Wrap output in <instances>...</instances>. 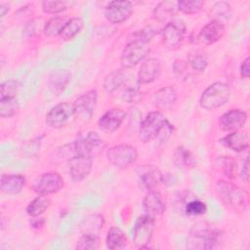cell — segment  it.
<instances>
[{
  "mask_svg": "<svg viewBox=\"0 0 250 250\" xmlns=\"http://www.w3.org/2000/svg\"><path fill=\"white\" fill-rule=\"evenodd\" d=\"M150 49L147 43L132 39L123 49L120 57L121 65L124 68H132L143 62L149 54Z\"/></svg>",
  "mask_w": 250,
  "mask_h": 250,
  "instance_id": "5",
  "label": "cell"
},
{
  "mask_svg": "<svg viewBox=\"0 0 250 250\" xmlns=\"http://www.w3.org/2000/svg\"><path fill=\"white\" fill-rule=\"evenodd\" d=\"M143 206L146 214L151 216L154 219L156 217L162 216L166 209V203L163 195L159 191L153 189L148 190L145 196Z\"/></svg>",
  "mask_w": 250,
  "mask_h": 250,
  "instance_id": "20",
  "label": "cell"
},
{
  "mask_svg": "<svg viewBox=\"0 0 250 250\" xmlns=\"http://www.w3.org/2000/svg\"><path fill=\"white\" fill-rule=\"evenodd\" d=\"M126 117V112L121 108H111L104 112L98 121V126L101 131L106 134L116 131Z\"/></svg>",
  "mask_w": 250,
  "mask_h": 250,
  "instance_id": "15",
  "label": "cell"
},
{
  "mask_svg": "<svg viewBox=\"0 0 250 250\" xmlns=\"http://www.w3.org/2000/svg\"><path fill=\"white\" fill-rule=\"evenodd\" d=\"M25 185V178L20 174H2L0 188L4 193L18 194Z\"/></svg>",
  "mask_w": 250,
  "mask_h": 250,
  "instance_id": "22",
  "label": "cell"
},
{
  "mask_svg": "<svg viewBox=\"0 0 250 250\" xmlns=\"http://www.w3.org/2000/svg\"><path fill=\"white\" fill-rule=\"evenodd\" d=\"M249 171H250V169H249V158L247 157L244 161V164H243L241 172H240V177L244 182H247L248 179H249Z\"/></svg>",
  "mask_w": 250,
  "mask_h": 250,
  "instance_id": "47",
  "label": "cell"
},
{
  "mask_svg": "<svg viewBox=\"0 0 250 250\" xmlns=\"http://www.w3.org/2000/svg\"><path fill=\"white\" fill-rule=\"evenodd\" d=\"M9 9L10 8L7 4H0V15H1V17H4L6 15V13H8Z\"/></svg>",
  "mask_w": 250,
  "mask_h": 250,
  "instance_id": "48",
  "label": "cell"
},
{
  "mask_svg": "<svg viewBox=\"0 0 250 250\" xmlns=\"http://www.w3.org/2000/svg\"><path fill=\"white\" fill-rule=\"evenodd\" d=\"M203 0H180L177 2V9L188 15L198 13L204 6Z\"/></svg>",
  "mask_w": 250,
  "mask_h": 250,
  "instance_id": "35",
  "label": "cell"
},
{
  "mask_svg": "<svg viewBox=\"0 0 250 250\" xmlns=\"http://www.w3.org/2000/svg\"><path fill=\"white\" fill-rule=\"evenodd\" d=\"M125 80L126 76L122 70H113L105 75L103 86L106 93L111 94L116 91L125 82Z\"/></svg>",
  "mask_w": 250,
  "mask_h": 250,
  "instance_id": "28",
  "label": "cell"
},
{
  "mask_svg": "<svg viewBox=\"0 0 250 250\" xmlns=\"http://www.w3.org/2000/svg\"><path fill=\"white\" fill-rule=\"evenodd\" d=\"M211 14L214 17L213 20L220 21H222V20H229L231 17L230 5L225 1L216 2L211 9Z\"/></svg>",
  "mask_w": 250,
  "mask_h": 250,
  "instance_id": "36",
  "label": "cell"
},
{
  "mask_svg": "<svg viewBox=\"0 0 250 250\" xmlns=\"http://www.w3.org/2000/svg\"><path fill=\"white\" fill-rule=\"evenodd\" d=\"M221 142L229 148L234 151H243L249 147V137L247 133L233 131L225 136Z\"/></svg>",
  "mask_w": 250,
  "mask_h": 250,
  "instance_id": "24",
  "label": "cell"
},
{
  "mask_svg": "<svg viewBox=\"0 0 250 250\" xmlns=\"http://www.w3.org/2000/svg\"><path fill=\"white\" fill-rule=\"evenodd\" d=\"M154 35H155V30L151 26H146L140 30H137L133 34V39L140 40L142 42L148 44V42L153 38Z\"/></svg>",
  "mask_w": 250,
  "mask_h": 250,
  "instance_id": "42",
  "label": "cell"
},
{
  "mask_svg": "<svg viewBox=\"0 0 250 250\" xmlns=\"http://www.w3.org/2000/svg\"><path fill=\"white\" fill-rule=\"evenodd\" d=\"M123 99L127 103H138L141 99V93L135 88H129L124 92Z\"/></svg>",
  "mask_w": 250,
  "mask_h": 250,
  "instance_id": "44",
  "label": "cell"
},
{
  "mask_svg": "<svg viewBox=\"0 0 250 250\" xmlns=\"http://www.w3.org/2000/svg\"><path fill=\"white\" fill-rule=\"evenodd\" d=\"M161 73V62L157 58H148L142 63L137 80L139 84H148L156 80Z\"/></svg>",
  "mask_w": 250,
  "mask_h": 250,
  "instance_id": "19",
  "label": "cell"
},
{
  "mask_svg": "<svg viewBox=\"0 0 250 250\" xmlns=\"http://www.w3.org/2000/svg\"><path fill=\"white\" fill-rule=\"evenodd\" d=\"M154 230V218L147 214L140 216L133 229V242L139 249L148 247Z\"/></svg>",
  "mask_w": 250,
  "mask_h": 250,
  "instance_id": "8",
  "label": "cell"
},
{
  "mask_svg": "<svg viewBox=\"0 0 250 250\" xmlns=\"http://www.w3.org/2000/svg\"><path fill=\"white\" fill-rule=\"evenodd\" d=\"M99 236L89 233H83L77 240L75 248L78 250H95L99 248Z\"/></svg>",
  "mask_w": 250,
  "mask_h": 250,
  "instance_id": "38",
  "label": "cell"
},
{
  "mask_svg": "<svg viewBox=\"0 0 250 250\" xmlns=\"http://www.w3.org/2000/svg\"><path fill=\"white\" fill-rule=\"evenodd\" d=\"M105 243L107 248L111 250L123 249L127 246V237L120 228L113 226L107 231Z\"/></svg>",
  "mask_w": 250,
  "mask_h": 250,
  "instance_id": "27",
  "label": "cell"
},
{
  "mask_svg": "<svg viewBox=\"0 0 250 250\" xmlns=\"http://www.w3.org/2000/svg\"><path fill=\"white\" fill-rule=\"evenodd\" d=\"M20 109V105L16 97L0 98V116L8 118L16 115Z\"/></svg>",
  "mask_w": 250,
  "mask_h": 250,
  "instance_id": "34",
  "label": "cell"
},
{
  "mask_svg": "<svg viewBox=\"0 0 250 250\" xmlns=\"http://www.w3.org/2000/svg\"><path fill=\"white\" fill-rule=\"evenodd\" d=\"M19 89V83L16 80H7L0 86V98L16 97Z\"/></svg>",
  "mask_w": 250,
  "mask_h": 250,
  "instance_id": "41",
  "label": "cell"
},
{
  "mask_svg": "<svg viewBox=\"0 0 250 250\" xmlns=\"http://www.w3.org/2000/svg\"><path fill=\"white\" fill-rule=\"evenodd\" d=\"M67 20L64 17L56 16L49 19L44 24V34L48 37H55L61 34L64 24L66 23Z\"/></svg>",
  "mask_w": 250,
  "mask_h": 250,
  "instance_id": "33",
  "label": "cell"
},
{
  "mask_svg": "<svg viewBox=\"0 0 250 250\" xmlns=\"http://www.w3.org/2000/svg\"><path fill=\"white\" fill-rule=\"evenodd\" d=\"M136 172L141 186L147 190L153 189L163 180L161 171L153 165L146 164L139 166Z\"/></svg>",
  "mask_w": 250,
  "mask_h": 250,
  "instance_id": "17",
  "label": "cell"
},
{
  "mask_svg": "<svg viewBox=\"0 0 250 250\" xmlns=\"http://www.w3.org/2000/svg\"><path fill=\"white\" fill-rule=\"evenodd\" d=\"M73 115H75L73 104L63 102L56 104L49 110L46 114L45 122L49 127L62 128Z\"/></svg>",
  "mask_w": 250,
  "mask_h": 250,
  "instance_id": "10",
  "label": "cell"
},
{
  "mask_svg": "<svg viewBox=\"0 0 250 250\" xmlns=\"http://www.w3.org/2000/svg\"><path fill=\"white\" fill-rule=\"evenodd\" d=\"M247 121V113L239 108H232L222 114L220 117V126L225 131H238Z\"/></svg>",
  "mask_w": 250,
  "mask_h": 250,
  "instance_id": "18",
  "label": "cell"
},
{
  "mask_svg": "<svg viewBox=\"0 0 250 250\" xmlns=\"http://www.w3.org/2000/svg\"><path fill=\"white\" fill-rule=\"evenodd\" d=\"M97 100L98 92L96 89L83 93L73 103L75 115L83 121H89L94 114Z\"/></svg>",
  "mask_w": 250,
  "mask_h": 250,
  "instance_id": "11",
  "label": "cell"
},
{
  "mask_svg": "<svg viewBox=\"0 0 250 250\" xmlns=\"http://www.w3.org/2000/svg\"><path fill=\"white\" fill-rule=\"evenodd\" d=\"M215 165L229 180H233L236 173L235 160L229 155H222L215 161Z\"/></svg>",
  "mask_w": 250,
  "mask_h": 250,
  "instance_id": "31",
  "label": "cell"
},
{
  "mask_svg": "<svg viewBox=\"0 0 250 250\" xmlns=\"http://www.w3.org/2000/svg\"><path fill=\"white\" fill-rule=\"evenodd\" d=\"M70 79L71 73L69 70L63 68H58L53 70L50 73L48 82L50 91L56 96L61 95L67 87L68 83L70 82Z\"/></svg>",
  "mask_w": 250,
  "mask_h": 250,
  "instance_id": "21",
  "label": "cell"
},
{
  "mask_svg": "<svg viewBox=\"0 0 250 250\" xmlns=\"http://www.w3.org/2000/svg\"><path fill=\"white\" fill-rule=\"evenodd\" d=\"M225 31L226 26L223 21L212 20L200 29L197 39L199 42L205 45H212L223 37Z\"/></svg>",
  "mask_w": 250,
  "mask_h": 250,
  "instance_id": "16",
  "label": "cell"
},
{
  "mask_svg": "<svg viewBox=\"0 0 250 250\" xmlns=\"http://www.w3.org/2000/svg\"><path fill=\"white\" fill-rule=\"evenodd\" d=\"M104 225V217L97 214L90 215L83 221L81 225L82 232L99 236V233L102 230Z\"/></svg>",
  "mask_w": 250,
  "mask_h": 250,
  "instance_id": "30",
  "label": "cell"
},
{
  "mask_svg": "<svg viewBox=\"0 0 250 250\" xmlns=\"http://www.w3.org/2000/svg\"><path fill=\"white\" fill-rule=\"evenodd\" d=\"M220 235V230L210 223L197 222L189 230L187 247L191 250L212 249L219 241Z\"/></svg>",
  "mask_w": 250,
  "mask_h": 250,
  "instance_id": "1",
  "label": "cell"
},
{
  "mask_svg": "<svg viewBox=\"0 0 250 250\" xmlns=\"http://www.w3.org/2000/svg\"><path fill=\"white\" fill-rule=\"evenodd\" d=\"M133 12V5L130 1L115 0L109 2L104 9L105 19L113 24L127 21Z\"/></svg>",
  "mask_w": 250,
  "mask_h": 250,
  "instance_id": "13",
  "label": "cell"
},
{
  "mask_svg": "<svg viewBox=\"0 0 250 250\" xmlns=\"http://www.w3.org/2000/svg\"><path fill=\"white\" fill-rule=\"evenodd\" d=\"M207 211L206 204L199 199H192L188 201L185 205V213L188 216H201Z\"/></svg>",
  "mask_w": 250,
  "mask_h": 250,
  "instance_id": "39",
  "label": "cell"
},
{
  "mask_svg": "<svg viewBox=\"0 0 250 250\" xmlns=\"http://www.w3.org/2000/svg\"><path fill=\"white\" fill-rule=\"evenodd\" d=\"M217 191L221 199L236 212H244L249 202L248 192L230 181H219Z\"/></svg>",
  "mask_w": 250,
  "mask_h": 250,
  "instance_id": "3",
  "label": "cell"
},
{
  "mask_svg": "<svg viewBox=\"0 0 250 250\" xmlns=\"http://www.w3.org/2000/svg\"><path fill=\"white\" fill-rule=\"evenodd\" d=\"M83 27V20L79 17H74L67 20L60 36L63 41H69L74 38Z\"/></svg>",
  "mask_w": 250,
  "mask_h": 250,
  "instance_id": "29",
  "label": "cell"
},
{
  "mask_svg": "<svg viewBox=\"0 0 250 250\" xmlns=\"http://www.w3.org/2000/svg\"><path fill=\"white\" fill-rule=\"evenodd\" d=\"M161 34L163 45L170 50L176 49L185 39L186 25L183 21L173 20L165 24Z\"/></svg>",
  "mask_w": 250,
  "mask_h": 250,
  "instance_id": "9",
  "label": "cell"
},
{
  "mask_svg": "<svg viewBox=\"0 0 250 250\" xmlns=\"http://www.w3.org/2000/svg\"><path fill=\"white\" fill-rule=\"evenodd\" d=\"M173 163L178 169H189L195 165V158L191 151L184 146H178L173 153Z\"/></svg>",
  "mask_w": 250,
  "mask_h": 250,
  "instance_id": "26",
  "label": "cell"
},
{
  "mask_svg": "<svg viewBox=\"0 0 250 250\" xmlns=\"http://www.w3.org/2000/svg\"><path fill=\"white\" fill-rule=\"evenodd\" d=\"M188 62L189 63V65L191 66V68L193 70L202 72L206 69V67L208 65V58L205 54L196 53V54L190 56Z\"/></svg>",
  "mask_w": 250,
  "mask_h": 250,
  "instance_id": "40",
  "label": "cell"
},
{
  "mask_svg": "<svg viewBox=\"0 0 250 250\" xmlns=\"http://www.w3.org/2000/svg\"><path fill=\"white\" fill-rule=\"evenodd\" d=\"M172 131L173 126L160 111H151L141 123L139 136L143 143H148L159 137H161L160 141H165L167 137L163 132L171 135Z\"/></svg>",
  "mask_w": 250,
  "mask_h": 250,
  "instance_id": "2",
  "label": "cell"
},
{
  "mask_svg": "<svg viewBox=\"0 0 250 250\" xmlns=\"http://www.w3.org/2000/svg\"><path fill=\"white\" fill-rule=\"evenodd\" d=\"M138 155L136 147L128 144L115 145L106 150L107 160L118 168L128 167L137 160Z\"/></svg>",
  "mask_w": 250,
  "mask_h": 250,
  "instance_id": "7",
  "label": "cell"
},
{
  "mask_svg": "<svg viewBox=\"0 0 250 250\" xmlns=\"http://www.w3.org/2000/svg\"><path fill=\"white\" fill-rule=\"evenodd\" d=\"M29 223L33 229H41L45 225V220H44V218H41L40 216H36V217H31Z\"/></svg>",
  "mask_w": 250,
  "mask_h": 250,
  "instance_id": "46",
  "label": "cell"
},
{
  "mask_svg": "<svg viewBox=\"0 0 250 250\" xmlns=\"http://www.w3.org/2000/svg\"><path fill=\"white\" fill-rule=\"evenodd\" d=\"M177 98V92L174 87H162L154 95V104L160 110H169L175 104Z\"/></svg>",
  "mask_w": 250,
  "mask_h": 250,
  "instance_id": "23",
  "label": "cell"
},
{
  "mask_svg": "<svg viewBox=\"0 0 250 250\" xmlns=\"http://www.w3.org/2000/svg\"><path fill=\"white\" fill-rule=\"evenodd\" d=\"M51 200L47 197V195L39 194L37 197L29 202L26 207V213L30 217L41 216L49 208Z\"/></svg>",
  "mask_w": 250,
  "mask_h": 250,
  "instance_id": "32",
  "label": "cell"
},
{
  "mask_svg": "<svg viewBox=\"0 0 250 250\" xmlns=\"http://www.w3.org/2000/svg\"><path fill=\"white\" fill-rule=\"evenodd\" d=\"M240 75L243 78H248L250 76V58L247 57L240 65Z\"/></svg>",
  "mask_w": 250,
  "mask_h": 250,
  "instance_id": "45",
  "label": "cell"
},
{
  "mask_svg": "<svg viewBox=\"0 0 250 250\" xmlns=\"http://www.w3.org/2000/svg\"><path fill=\"white\" fill-rule=\"evenodd\" d=\"M64 181L57 172L42 174L33 185V189L37 194L49 195L58 192L62 188Z\"/></svg>",
  "mask_w": 250,
  "mask_h": 250,
  "instance_id": "12",
  "label": "cell"
},
{
  "mask_svg": "<svg viewBox=\"0 0 250 250\" xmlns=\"http://www.w3.org/2000/svg\"><path fill=\"white\" fill-rule=\"evenodd\" d=\"M230 97V89L227 83L218 81L208 86L202 93L199 104L202 108L213 110L226 104Z\"/></svg>",
  "mask_w": 250,
  "mask_h": 250,
  "instance_id": "4",
  "label": "cell"
},
{
  "mask_svg": "<svg viewBox=\"0 0 250 250\" xmlns=\"http://www.w3.org/2000/svg\"><path fill=\"white\" fill-rule=\"evenodd\" d=\"M42 10L46 14H59L65 11L71 3L69 1H54V0H45L41 4Z\"/></svg>",
  "mask_w": 250,
  "mask_h": 250,
  "instance_id": "37",
  "label": "cell"
},
{
  "mask_svg": "<svg viewBox=\"0 0 250 250\" xmlns=\"http://www.w3.org/2000/svg\"><path fill=\"white\" fill-rule=\"evenodd\" d=\"M177 2L175 1H161L153 10V18L159 21L168 23L173 21L176 14Z\"/></svg>",
  "mask_w": 250,
  "mask_h": 250,
  "instance_id": "25",
  "label": "cell"
},
{
  "mask_svg": "<svg viewBox=\"0 0 250 250\" xmlns=\"http://www.w3.org/2000/svg\"><path fill=\"white\" fill-rule=\"evenodd\" d=\"M105 147V143L96 132H89L85 137L79 136L73 143L75 154L86 155L90 157L101 154Z\"/></svg>",
  "mask_w": 250,
  "mask_h": 250,
  "instance_id": "6",
  "label": "cell"
},
{
  "mask_svg": "<svg viewBox=\"0 0 250 250\" xmlns=\"http://www.w3.org/2000/svg\"><path fill=\"white\" fill-rule=\"evenodd\" d=\"M67 166L71 179L75 182H80L90 175L93 167V158L86 155L75 154L68 159Z\"/></svg>",
  "mask_w": 250,
  "mask_h": 250,
  "instance_id": "14",
  "label": "cell"
},
{
  "mask_svg": "<svg viewBox=\"0 0 250 250\" xmlns=\"http://www.w3.org/2000/svg\"><path fill=\"white\" fill-rule=\"evenodd\" d=\"M173 69L178 79L186 78L188 75V62H185L183 60H176L173 65Z\"/></svg>",
  "mask_w": 250,
  "mask_h": 250,
  "instance_id": "43",
  "label": "cell"
}]
</instances>
